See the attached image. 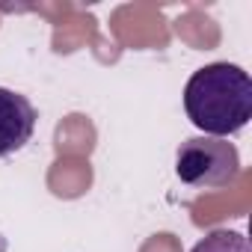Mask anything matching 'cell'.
Listing matches in <instances>:
<instances>
[{"mask_svg":"<svg viewBox=\"0 0 252 252\" xmlns=\"http://www.w3.org/2000/svg\"><path fill=\"white\" fill-rule=\"evenodd\" d=\"M240 172V155L234 143L220 137H193L181 143L175 155V175L187 187L217 190L228 187Z\"/></svg>","mask_w":252,"mask_h":252,"instance_id":"cell-2","label":"cell"},{"mask_svg":"<svg viewBox=\"0 0 252 252\" xmlns=\"http://www.w3.org/2000/svg\"><path fill=\"white\" fill-rule=\"evenodd\" d=\"M190 252H252L249 240L240 231H228V228H217L211 234H205Z\"/></svg>","mask_w":252,"mask_h":252,"instance_id":"cell-4","label":"cell"},{"mask_svg":"<svg viewBox=\"0 0 252 252\" xmlns=\"http://www.w3.org/2000/svg\"><path fill=\"white\" fill-rule=\"evenodd\" d=\"M36 107L27 95L0 86V158L21 152L36 131Z\"/></svg>","mask_w":252,"mask_h":252,"instance_id":"cell-3","label":"cell"},{"mask_svg":"<svg viewBox=\"0 0 252 252\" xmlns=\"http://www.w3.org/2000/svg\"><path fill=\"white\" fill-rule=\"evenodd\" d=\"M184 110L205 137L240 134L252 119V80L234 63L202 65L184 86Z\"/></svg>","mask_w":252,"mask_h":252,"instance_id":"cell-1","label":"cell"}]
</instances>
